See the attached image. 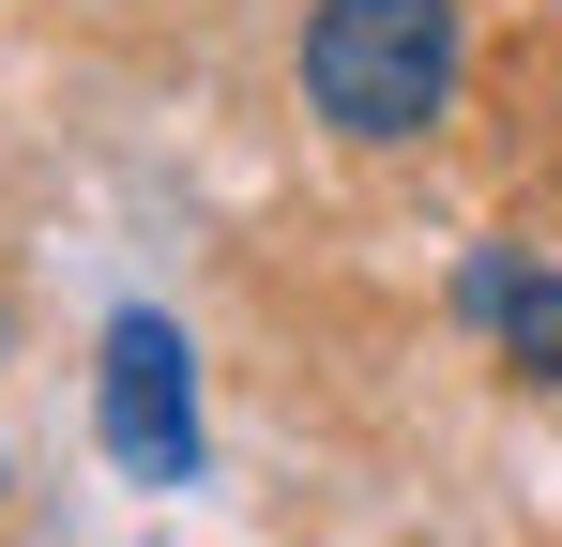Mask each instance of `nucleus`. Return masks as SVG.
Instances as JSON below:
<instances>
[{
	"mask_svg": "<svg viewBox=\"0 0 562 547\" xmlns=\"http://www.w3.org/2000/svg\"><path fill=\"white\" fill-rule=\"evenodd\" d=\"M304 107L350 153H411L457 107V0H319L304 15Z\"/></svg>",
	"mask_w": 562,
	"mask_h": 547,
	"instance_id": "nucleus-1",
	"label": "nucleus"
},
{
	"mask_svg": "<svg viewBox=\"0 0 562 547\" xmlns=\"http://www.w3.org/2000/svg\"><path fill=\"white\" fill-rule=\"evenodd\" d=\"M92 426H106V456H122L137 487H198V350H183V320H153V304L106 320Z\"/></svg>",
	"mask_w": 562,
	"mask_h": 547,
	"instance_id": "nucleus-2",
	"label": "nucleus"
},
{
	"mask_svg": "<svg viewBox=\"0 0 562 547\" xmlns=\"http://www.w3.org/2000/svg\"><path fill=\"white\" fill-rule=\"evenodd\" d=\"M457 320H471V335H502V365H517V380H562V274H548V259H517V244H471Z\"/></svg>",
	"mask_w": 562,
	"mask_h": 547,
	"instance_id": "nucleus-3",
	"label": "nucleus"
}]
</instances>
